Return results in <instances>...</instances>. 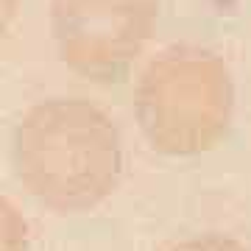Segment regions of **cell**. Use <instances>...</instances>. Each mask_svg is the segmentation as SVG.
<instances>
[{"label": "cell", "mask_w": 251, "mask_h": 251, "mask_svg": "<svg viewBox=\"0 0 251 251\" xmlns=\"http://www.w3.org/2000/svg\"><path fill=\"white\" fill-rule=\"evenodd\" d=\"M20 184L59 215L90 212L120 184L123 145L115 120L87 98L53 95L20 117L11 140Z\"/></svg>", "instance_id": "1"}, {"label": "cell", "mask_w": 251, "mask_h": 251, "mask_svg": "<svg viewBox=\"0 0 251 251\" xmlns=\"http://www.w3.org/2000/svg\"><path fill=\"white\" fill-rule=\"evenodd\" d=\"M134 115L156 153L198 156L215 148L232 126V73L209 48H165L137 78Z\"/></svg>", "instance_id": "2"}, {"label": "cell", "mask_w": 251, "mask_h": 251, "mask_svg": "<svg viewBox=\"0 0 251 251\" xmlns=\"http://www.w3.org/2000/svg\"><path fill=\"white\" fill-rule=\"evenodd\" d=\"M159 0H50L56 53L90 81H117L143 53Z\"/></svg>", "instance_id": "3"}, {"label": "cell", "mask_w": 251, "mask_h": 251, "mask_svg": "<svg viewBox=\"0 0 251 251\" xmlns=\"http://www.w3.org/2000/svg\"><path fill=\"white\" fill-rule=\"evenodd\" d=\"M0 251H28V221L6 196H0Z\"/></svg>", "instance_id": "4"}, {"label": "cell", "mask_w": 251, "mask_h": 251, "mask_svg": "<svg viewBox=\"0 0 251 251\" xmlns=\"http://www.w3.org/2000/svg\"><path fill=\"white\" fill-rule=\"evenodd\" d=\"M171 251H249L240 240H234L229 234H198V237H190V240H181L179 246H173Z\"/></svg>", "instance_id": "5"}, {"label": "cell", "mask_w": 251, "mask_h": 251, "mask_svg": "<svg viewBox=\"0 0 251 251\" xmlns=\"http://www.w3.org/2000/svg\"><path fill=\"white\" fill-rule=\"evenodd\" d=\"M17 9H20V0H0V39L11 28V23L17 17Z\"/></svg>", "instance_id": "6"}]
</instances>
